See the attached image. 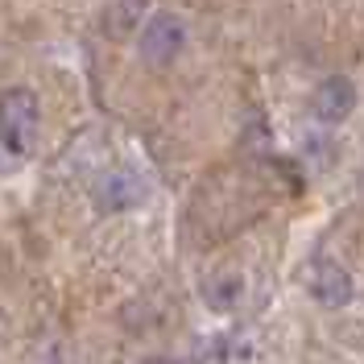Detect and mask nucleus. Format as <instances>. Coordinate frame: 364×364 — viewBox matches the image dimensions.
<instances>
[{
  "label": "nucleus",
  "mask_w": 364,
  "mask_h": 364,
  "mask_svg": "<svg viewBox=\"0 0 364 364\" xmlns=\"http://www.w3.org/2000/svg\"><path fill=\"white\" fill-rule=\"evenodd\" d=\"M42 129V104L29 87H9L0 95V149L25 158Z\"/></svg>",
  "instance_id": "nucleus-1"
},
{
  "label": "nucleus",
  "mask_w": 364,
  "mask_h": 364,
  "mask_svg": "<svg viewBox=\"0 0 364 364\" xmlns=\"http://www.w3.org/2000/svg\"><path fill=\"white\" fill-rule=\"evenodd\" d=\"M136 50H141V58L149 67H170V63H178L182 50H186V25L174 13H154L136 29Z\"/></svg>",
  "instance_id": "nucleus-2"
},
{
  "label": "nucleus",
  "mask_w": 364,
  "mask_h": 364,
  "mask_svg": "<svg viewBox=\"0 0 364 364\" xmlns=\"http://www.w3.org/2000/svg\"><path fill=\"white\" fill-rule=\"evenodd\" d=\"M311 294H315L318 306L340 311V306H348V302H352V294H356V282H352L348 265H340L336 257H315V265H311Z\"/></svg>",
  "instance_id": "nucleus-3"
},
{
  "label": "nucleus",
  "mask_w": 364,
  "mask_h": 364,
  "mask_svg": "<svg viewBox=\"0 0 364 364\" xmlns=\"http://www.w3.org/2000/svg\"><path fill=\"white\" fill-rule=\"evenodd\" d=\"M352 108H356V83L348 75H327L311 95V112L323 124H343L352 116Z\"/></svg>",
  "instance_id": "nucleus-4"
},
{
  "label": "nucleus",
  "mask_w": 364,
  "mask_h": 364,
  "mask_svg": "<svg viewBox=\"0 0 364 364\" xmlns=\"http://www.w3.org/2000/svg\"><path fill=\"white\" fill-rule=\"evenodd\" d=\"M145 199V182L136 178L133 170H112V174H104L100 186H95V203L100 211H129Z\"/></svg>",
  "instance_id": "nucleus-5"
},
{
  "label": "nucleus",
  "mask_w": 364,
  "mask_h": 364,
  "mask_svg": "<svg viewBox=\"0 0 364 364\" xmlns=\"http://www.w3.org/2000/svg\"><path fill=\"white\" fill-rule=\"evenodd\" d=\"M240 298H245V277H240L236 269H215V273L203 277V302L211 306V311L228 315V311L240 306Z\"/></svg>",
  "instance_id": "nucleus-6"
},
{
  "label": "nucleus",
  "mask_w": 364,
  "mask_h": 364,
  "mask_svg": "<svg viewBox=\"0 0 364 364\" xmlns=\"http://www.w3.org/2000/svg\"><path fill=\"white\" fill-rule=\"evenodd\" d=\"M145 13H149V0H112V9H108V33L112 38H133L141 21H145Z\"/></svg>",
  "instance_id": "nucleus-7"
},
{
  "label": "nucleus",
  "mask_w": 364,
  "mask_h": 364,
  "mask_svg": "<svg viewBox=\"0 0 364 364\" xmlns=\"http://www.w3.org/2000/svg\"><path fill=\"white\" fill-rule=\"evenodd\" d=\"M141 364H174V360H170V356H145Z\"/></svg>",
  "instance_id": "nucleus-8"
}]
</instances>
